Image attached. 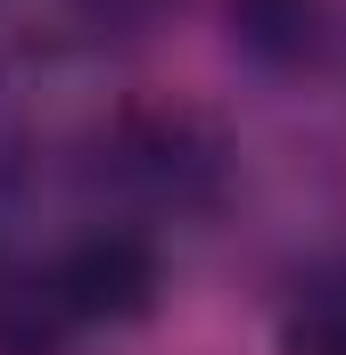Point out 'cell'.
<instances>
[{
	"mask_svg": "<svg viewBox=\"0 0 346 355\" xmlns=\"http://www.w3.org/2000/svg\"><path fill=\"white\" fill-rule=\"evenodd\" d=\"M231 17H239V33L256 50H272V58H289V50L313 42V0H231Z\"/></svg>",
	"mask_w": 346,
	"mask_h": 355,
	"instance_id": "6da1fadb",
	"label": "cell"
},
{
	"mask_svg": "<svg viewBox=\"0 0 346 355\" xmlns=\"http://www.w3.org/2000/svg\"><path fill=\"white\" fill-rule=\"evenodd\" d=\"M289 347L297 355H346V281L338 289H313L289 322Z\"/></svg>",
	"mask_w": 346,
	"mask_h": 355,
	"instance_id": "7a4b0ae2",
	"label": "cell"
},
{
	"mask_svg": "<svg viewBox=\"0 0 346 355\" xmlns=\"http://www.w3.org/2000/svg\"><path fill=\"white\" fill-rule=\"evenodd\" d=\"M99 8H124V17H140V8H157V0H99Z\"/></svg>",
	"mask_w": 346,
	"mask_h": 355,
	"instance_id": "3957f363",
	"label": "cell"
}]
</instances>
